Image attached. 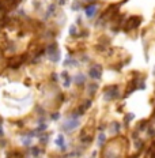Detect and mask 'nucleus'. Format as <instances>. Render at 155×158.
I'll use <instances>...</instances> for the list:
<instances>
[{
	"instance_id": "f257e3e1",
	"label": "nucleus",
	"mask_w": 155,
	"mask_h": 158,
	"mask_svg": "<svg viewBox=\"0 0 155 158\" xmlns=\"http://www.w3.org/2000/svg\"><path fill=\"white\" fill-rule=\"evenodd\" d=\"M79 127V121L78 120H70V121H65L64 126H63V130L67 131V132H71V131H74L75 128Z\"/></svg>"
},
{
	"instance_id": "f03ea898",
	"label": "nucleus",
	"mask_w": 155,
	"mask_h": 158,
	"mask_svg": "<svg viewBox=\"0 0 155 158\" xmlns=\"http://www.w3.org/2000/svg\"><path fill=\"white\" fill-rule=\"evenodd\" d=\"M97 4H90V6H87L84 10V12H86V16L87 18H93V16H95V14H97Z\"/></svg>"
},
{
	"instance_id": "7ed1b4c3",
	"label": "nucleus",
	"mask_w": 155,
	"mask_h": 158,
	"mask_svg": "<svg viewBox=\"0 0 155 158\" xmlns=\"http://www.w3.org/2000/svg\"><path fill=\"white\" fill-rule=\"evenodd\" d=\"M88 77L90 78H93V79H100L101 78V70H100V67H93L90 71H88Z\"/></svg>"
},
{
	"instance_id": "20e7f679",
	"label": "nucleus",
	"mask_w": 155,
	"mask_h": 158,
	"mask_svg": "<svg viewBox=\"0 0 155 158\" xmlns=\"http://www.w3.org/2000/svg\"><path fill=\"white\" fill-rule=\"evenodd\" d=\"M84 82H86V77L83 74H79L75 77V83L76 85H82V83H84Z\"/></svg>"
},
{
	"instance_id": "39448f33",
	"label": "nucleus",
	"mask_w": 155,
	"mask_h": 158,
	"mask_svg": "<svg viewBox=\"0 0 155 158\" xmlns=\"http://www.w3.org/2000/svg\"><path fill=\"white\" fill-rule=\"evenodd\" d=\"M55 143H56V144H57V146H60V147H63V144H64V136H63V135H59V136H57V138H56Z\"/></svg>"
},
{
	"instance_id": "423d86ee",
	"label": "nucleus",
	"mask_w": 155,
	"mask_h": 158,
	"mask_svg": "<svg viewBox=\"0 0 155 158\" xmlns=\"http://www.w3.org/2000/svg\"><path fill=\"white\" fill-rule=\"evenodd\" d=\"M105 139H106V136H105V134H100V136H98V144L100 146H104V143H105Z\"/></svg>"
},
{
	"instance_id": "0eeeda50",
	"label": "nucleus",
	"mask_w": 155,
	"mask_h": 158,
	"mask_svg": "<svg viewBox=\"0 0 155 158\" xmlns=\"http://www.w3.org/2000/svg\"><path fill=\"white\" fill-rule=\"evenodd\" d=\"M8 158H22V156H21V154H18V153H14V157L8 156Z\"/></svg>"
},
{
	"instance_id": "6e6552de",
	"label": "nucleus",
	"mask_w": 155,
	"mask_h": 158,
	"mask_svg": "<svg viewBox=\"0 0 155 158\" xmlns=\"http://www.w3.org/2000/svg\"><path fill=\"white\" fill-rule=\"evenodd\" d=\"M3 135H4V134H3V130L0 128V136H3Z\"/></svg>"
}]
</instances>
